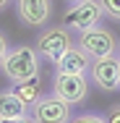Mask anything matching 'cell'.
Listing matches in <instances>:
<instances>
[{
  "label": "cell",
  "mask_w": 120,
  "mask_h": 123,
  "mask_svg": "<svg viewBox=\"0 0 120 123\" xmlns=\"http://www.w3.org/2000/svg\"><path fill=\"white\" fill-rule=\"evenodd\" d=\"M39 60L42 58L34 45H18V47L8 50L0 68L11 84H21V81H31L39 76Z\"/></svg>",
  "instance_id": "obj_1"
},
{
  "label": "cell",
  "mask_w": 120,
  "mask_h": 123,
  "mask_svg": "<svg viewBox=\"0 0 120 123\" xmlns=\"http://www.w3.org/2000/svg\"><path fill=\"white\" fill-rule=\"evenodd\" d=\"M76 45V39H73L71 29L68 26H45L42 31H39V37H37V42H34V47L39 52V58L42 60H47V63H57L68 50Z\"/></svg>",
  "instance_id": "obj_2"
},
{
  "label": "cell",
  "mask_w": 120,
  "mask_h": 123,
  "mask_svg": "<svg viewBox=\"0 0 120 123\" xmlns=\"http://www.w3.org/2000/svg\"><path fill=\"white\" fill-rule=\"evenodd\" d=\"M118 42L120 39L115 37V31H110L107 26H102V24L78 31V39H76V45L84 50L91 60L94 58H104V55H118Z\"/></svg>",
  "instance_id": "obj_3"
},
{
  "label": "cell",
  "mask_w": 120,
  "mask_h": 123,
  "mask_svg": "<svg viewBox=\"0 0 120 123\" xmlns=\"http://www.w3.org/2000/svg\"><path fill=\"white\" fill-rule=\"evenodd\" d=\"M102 5L99 0H78L71 3V8L63 13V26H68L73 31H84V29H91L102 21Z\"/></svg>",
  "instance_id": "obj_4"
},
{
  "label": "cell",
  "mask_w": 120,
  "mask_h": 123,
  "mask_svg": "<svg viewBox=\"0 0 120 123\" xmlns=\"http://www.w3.org/2000/svg\"><path fill=\"white\" fill-rule=\"evenodd\" d=\"M71 107L57 94H42L39 102L31 107L34 123H71Z\"/></svg>",
  "instance_id": "obj_5"
},
{
  "label": "cell",
  "mask_w": 120,
  "mask_h": 123,
  "mask_svg": "<svg viewBox=\"0 0 120 123\" xmlns=\"http://www.w3.org/2000/svg\"><path fill=\"white\" fill-rule=\"evenodd\" d=\"M89 76L99 89L112 92L120 89V58L118 55H104V58H94L89 66Z\"/></svg>",
  "instance_id": "obj_6"
},
{
  "label": "cell",
  "mask_w": 120,
  "mask_h": 123,
  "mask_svg": "<svg viewBox=\"0 0 120 123\" xmlns=\"http://www.w3.org/2000/svg\"><path fill=\"white\" fill-rule=\"evenodd\" d=\"M13 3H16V16L24 26L45 29L52 18V0H13Z\"/></svg>",
  "instance_id": "obj_7"
},
{
  "label": "cell",
  "mask_w": 120,
  "mask_h": 123,
  "mask_svg": "<svg viewBox=\"0 0 120 123\" xmlns=\"http://www.w3.org/2000/svg\"><path fill=\"white\" fill-rule=\"evenodd\" d=\"M52 94L65 99L68 105H78L89 94V84L86 76H71V74H55L52 79Z\"/></svg>",
  "instance_id": "obj_8"
},
{
  "label": "cell",
  "mask_w": 120,
  "mask_h": 123,
  "mask_svg": "<svg viewBox=\"0 0 120 123\" xmlns=\"http://www.w3.org/2000/svg\"><path fill=\"white\" fill-rule=\"evenodd\" d=\"M89 66H91V58L78 47L73 45L57 63H55V74H71V76H86L89 74Z\"/></svg>",
  "instance_id": "obj_9"
},
{
  "label": "cell",
  "mask_w": 120,
  "mask_h": 123,
  "mask_svg": "<svg viewBox=\"0 0 120 123\" xmlns=\"http://www.w3.org/2000/svg\"><path fill=\"white\" fill-rule=\"evenodd\" d=\"M24 115H29V107L16 97V92H0V121H16Z\"/></svg>",
  "instance_id": "obj_10"
},
{
  "label": "cell",
  "mask_w": 120,
  "mask_h": 123,
  "mask_svg": "<svg viewBox=\"0 0 120 123\" xmlns=\"http://www.w3.org/2000/svg\"><path fill=\"white\" fill-rule=\"evenodd\" d=\"M13 92H16V97L21 99L29 110H31V107L39 102V97H42V86H39L37 79H31V81H21V84H13Z\"/></svg>",
  "instance_id": "obj_11"
},
{
  "label": "cell",
  "mask_w": 120,
  "mask_h": 123,
  "mask_svg": "<svg viewBox=\"0 0 120 123\" xmlns=\"http://www.w3.org/2000/svg\"><path fill=\"white\" fill-rule=\"evenodd\" d=\"M102 5V13L112 21H120V0H99Z\"/></svg>",
  "instance_id": "obj_12"
},
{
  "label": "cell",
  "mask_w": 120,
  "mask_h": 123,
  "mask_svg": "<svg viewBox=\"0 0 120 123\" xmlns=\"http://www.w3.org/2000/svg\"><path fill=\"white\" fill-rule=\"evenodd\" d=\"M71 123H104V118L102 115H97V113H81L76 121H71Z\"/></svg>",
  "instance_id": "obj_13"
},
{
  "label": "cell",
  "mask_w": 120,
  "mask_h": 123,
  "mask_svg": "<svg viewBox=\"0 0 120 123\" xmlns=\"http://www.w3.org/2000/svg\"><path fill=\"white\" fill-rule=\"evenodd\" d=\"M104 123H120V105H112L104 115Z\"/></svg>",
  "instance_id": "obj_14"
},
{
  "label": "cell",
  "mask_w": 120,
  "mask_h": 123,
  "mask_svg": "<svg viewBox=\"0 0 120 123\" xmlns=\"http://www.w3.org/2000/svg\"><path fill=\"white\" fill-rule=\"evenodd\" d=\"M8 37H5V34H3V31H0V66H3V60H5V55H8Z\"/></svg>",
  "instance_id": "obj_15"
},
{
  "label": "cell",
  "mask_w": 120,
  "mask_h": 123,
  "mask_svg": "<svg viewBox=\"0 0 120 123\" xmlns=\"http://www.w3.org/2000/svg\"><path fill=\"white\" fill-rule=\"evenodd\" d=\"M0 123H34L31 115H24V118H16V121H0Z\"/></svg>",
  "instance_id": "obj_16"
},
{
  "label": "cell",
  "mask_w": 120,
  "mask_h": 123,
  "mask_svg": "<svg viewBox=\"0 0 120 123\" xmlns=\"http://www.w3.org/2000/svg\"><path fill=\"white\" fill-rule=\"evenodd\" d=\"M8 3H13V0H0V11H3V8H5Z\"/></svg>",
  "instance_id": "obj_17"
},
{
  "label": "cell",
  "mask_w": 120,
  "mask_h": 123,
  "mask_svg": "<svg viewBox=\"0 0 120 123\" xmlns=\"http://www.w3.org/2000/svg\"><path fill=\"white\" fill-rule=\"evenodd\" d=\"M118 58H120V42H118Z\"/></svg>",
  "instance_id": "obj_18"
},
{
  "label": "cell",
  "mask_w": 120,
  "mask_h": 123,
  "mask_svg": "<svg viewBox=\"0 0 120 123\" xmlns=\"http://www.w3.org/2000/svg\"><path fill=\"white\" fill-rule=\"evenodd\" d=\"M68 3H78V0H68Z\"/></svg>",
  "instance_id": "obj_19"
}]
</instances>
